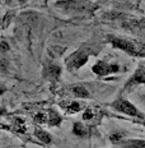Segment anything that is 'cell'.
I'll return each mask as SVG.
<instances>
[{
	"instance_id": "1",
	"label": "cell",
	"mask_w": 145,
	"mask_h": 148,
	"mask_svg": "<svg viewBox=\"0 0 145 148\" xmlns=\"http://www.w3.org/2000/svg\"><path fill=\"white\" fill-rule=\"evenodd\" d=\"M55 5L65 12H73V13H88L98 8L97 4L89 0H61Z\"/></svg>"
},
{
	"instance_id": "2",
	"label": "cell",
	"mask_w": 145,
	"mask_h": 148,
	"mask_svg": "<svg viewBox=\"0 0 145 148\" xmlns=\"http://www.w3.org/2000/svg\"><path fill=\"white\" fill-rule=\"evenodd\" d=\"M108 40L113 45V47L120 49V50L127 52L132 56H145V51L141 50L135 42L130 41V40L120 38V37H113V36H108Z\"/></svg>"
},
{
	"instance_id": "3",
	"label": "cell",
	"mask_w": 145,
	"mask_h": 148,
	"mask_svg": "<svg viewBox=\"0 0 145 148\" xmlns=\"http://www.w3.org/2000/svg\"><path fill=\"white\" fill-rule=\"evenodd\" d=\"M112 107L116 111L122 112V114H126V115L135 116V118H143V115L139 112V110L136 109V107H135L130 101L123 100V98H118V100H116L115 102L112 103Z\"/></svg>"
},
{
	"instance_id": "4",
	"label": "cell",
	"mask_w": 145,
	"mask_h": 148,
	"mask_svg": "<svg viewBox=\"0 0 145 148\" xmlns=\"http://www.w3.org/2000/svg\"><path fill=\"white\" fill-rule=\"evenodd\" d=\"M88 52L84 50H78L73 52L69 58L66 59V65L70 70H76L79 68H82L85 63L88 61Z\"/></svg>"
},
{
	"instance_id": "5",
	"label": "cell",
	"mask_w": 145,
	"mask_h": 148,
	"mask_svg": "<svg viewBox=\"0 0 145 148\" xmlns=\"http://www.w3.org/2000/svg\"><path fill=\"white\" fill-rule=\"evenodd\" d=\"M92 70L98 74V75H107V74H112L120 70V66L116 64H108L106 61H98L97 64H94Z\"/></svg>"
},
{
	"instance_id": "6",
	"label": "cell",
	"mask_w": 145,
	"mask_h": 148,
	"mask_svg": "<svg viewBox=\"0 0 145 148\" xmlns=\"http://www.w3.org/2000/svg\"><path fill=\"white\" fill-rule=\"evenodd\" d=\"M144 83H145V69L139 68L136 72L134 73V75L129 79V82L126 83V88L136 86V84H144Z\"/></svg>"
},
{
	"instance_id": "7",
	"label": "cell",
	"mask_w": 145,
	"mask_h": 148,
	"mask_svg": "<svg viewBox=\"0 0 145 148\" xmlns=\"http://www.w3.org/2000/svg\"><path fill=\"white\" fill-rule=\"evenodd\" d=\"M117 146L120 148H145V139H122Z\"/></svg>"
},
{
	"instance_id": "8",
	"label": "cell",
	"mask_w": 145,
	"mask_h": 148,
	"mask_svg": "<svg viewBox=\"0 0 145 148\" xmlns=\"http://www.w3.org/2000/svg\"><path fill=\"white\" fill-rule=\"evenodd\" d=\"M61 74V68L56 65V64H51L45 69V77L48 79V81H57L60 78Z\"/></svg>"
},
{
	"instance_id": "9",
	"label": "cell",
	"mask_w": 145,
	"mask_h": 148,
	"mask_svg": "<svg viewBox=\"0 0 145 148\" xmlns=\"http://www.w3.org/2000/svg\"><path fill=\"white\" fill-rule=\"evenodd\" d=\"M70 92H71L74 96L78 97V98H88L89 97L88 89L85 87H83V86H80V84H76V86L70 87Z\"/></svg>"
},
{
	"instance_id": "10",
	"label": "cell",
	"mask_w": 145,
	"mask_h": 148,
	"mask_svg": "<svg viewBox=\"0 0 145 148\" xmlns=\"http://www.w3.org/2000/svg\"><path fill=\"white\" fill-rule=\"evenodd\" d=\"M47 123H48V124H50L51 126L60 125V123H61V116L59 115L56 111L48 110V111H47Z\"/></svg>"
},
{
	"instance_id": "11",
	"label": "cell",
	"mask_w": 145,
	"mask_h": 148,
	"mask_svg": "<svg viewBox=\"0 0 145 148\" xmlns=\"http://www.w3.org/2000/svg\"><path fill=\"white\" fill-rule=\"evenodd\" d=\"M35 135L38 138L39 142H42V143H45V144H50L51 143V135L48 134L47 132L42 130V129L37 128L35 130Z\"/></svg>"
},
{
	"instance_id": "12",
	"label": "cell",
	"mask_w": 145,
	"mask_h": 148,
	"mask_svg": "<svg viewBox=\"0 0 145 148\" xmlns=\"http://www.w3.org/2000/svg\"><path fill=\"white\" fill-rule=\"evenodd\" d=\"M73 133L78 137H85L88 134V128L83 123H75L73 126Z\"/></svg>"
},
{
	"instance_id": "13",
	"label": "cell",
	"mask_w": 145,
	"mask_h": 148,
	"mask_svg": "<svg viewBox=\"0 0 145 148\" xmlns=\"http://www.w3.org/2000/svg\"><path fill=\"white\" fill-rule=\"evenodd\" d=\"M80 110H82V105L79 102H76V101H71V102H69V105L66 106V111L69 114H75Z\"/></svg>"
},
{
	"instance_id": "14",
	"label": "cell",
	"mask_w": 145,
	"mask_h": 148,
	"mask_svg": "<svg viewBox=\"0 0 145 148\" xmlns=\"http://www.w3.org/2000/svg\"><path fill=\"white\" fill-rule=\"evenodd\" d=\"M35 121L37 124H45L47 123V114L45 112H38L35 115Z\"/></svg>"
},
{
	"instance_id": "15",
	"label": "cell",
	"mask_w": 145,
	"mask_h": 148,
	"mask_svg": "<svg viewBox=\"0 0 145 148\" xmlns=\"http://www.w3.org/2000/svg\"><path fill=\"white\" fill-rule=\"evenodd\" d=\"M94 115H95V111L93 109H87L83 114V119L87 120V121H91V120L94 119Z\"/></svg>"
},
{
	"instance_id": "16",
	"label": "cell",
	"mask_w": 145,
	"mask_h": 148,
	"mask_svg": "<svg viewBox=\"0 0 145 148\" xmlns=\"http://www.w3.org/2000/svg\"><path fill=\"white\" fill-rule=\"evenodd\" d=\"M8 60L7 59H3V58H0V72H7L8 69Z\"/></svg>"
},
{
	"instance_id": "17",
	"label": "cell",
	"mask_w": 145,
	"mask_h": 148,
	"mask_svg": "<svg viewBox=\"0 0 145 148\" xmlns=\"http://www.w3.org/2000/svg\"><path fill=\"white\" fill-rule=\"evenodd\" d=\"M0 50L4 51V52L9 51V45H8L7 41H1V42H0Z\"/></svg>"
},
{
	"instance_id": "18",
	"label": "cell",
	"mask_w": 145,
	"mask_h": 148,
	"mask_svg": "<svg viewBox=\"0 0 145 148\" xmlns=\"http://www.w3.org/2000/svg\"><path fill=\"white\" fill-rule=\"evenodd\" d=\"M0 129H5V130H10V126L5 124H0Z\"/></svg>"
},
{
	"instance_id": "19",
	"label": "cell",
	"mask_w": 145,
	"mask_h": 148,
	"mask_svg": "<svg viewBox=\"0 0 145 148\" xmlns=\"http://www.w3.org/2000/svg\"><path fill=\"white\" fill-rule=\"evenodd\" d=\"M17 1H18V3H20V4H23V3H26L27 0H17Z\"/></svg>"
},
{
	"instance_id": "20",
	"label": "cell",
	"mask_w": 145,
	"mask_h": 148,
	"mask_svg": "<svg viewBox=\"0 0 145 148\" xmlns=\"http://www.w3.org/2000/svg\"><path fill=\"white\" fill-rule=\"evenodd\" d=\"M3 92H4V89H3V88H0V95H1Z\"/></svg>"
},
{
	"instance_id": "21",
	"label": "cell",
	"mask_w": 145,
	"mask_h": 148,
	"mask_svg": "<svg viewBox=\"0 0 145 148\" xmlns=\"http://www.w3.org/2000/svg\"><path fill=\"white\" fill-rule=\"evenodd\" d=\"M0 24H1V22H0Z\"/></svg>"
}]
</instances>
